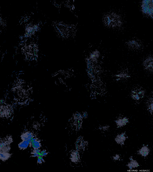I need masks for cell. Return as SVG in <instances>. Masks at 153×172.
Returning <instances> with one entry per match:
<instances>
[{
    "instance_id": "6da1fadb",
    "label": "cell",
    "mask_w": 153,
    "mask_h": 172,
    "mask_svg": "<svg viewBox=\"0 0 153 172\" xmlns=\"http://www.w3.org/2000/svg\"><path fill=\"white\" fill-rule=\"evenodd\" d=\"M104 22L107 25L112 27L120 26L122 24L121 17L116 14L108 15L105 17Z\"/></svg>"
},
{
    "instance_id": "7a4b0ae2",
    "label": "cell",
    "mask_w": 153,
    "mask_h": 172,
    "mask_svg": "<svg viewBox=\"0 0 153 172\" xmlns=\"http://www.w3.org/2000/svg\"><path fill=\"white\" fill-rule=\"evenodd\" d=\"M141 7L144 14L153 18V0H143Z\"/></svg>"
},
{
    "instance_id": "3957f363",
    "label": "cell",
    "mask_w": 153,
    "mask_h": 172,
    "mask_svg": "<svg viewBox=\"0 0 153 172\" xmlns=\"http://www.w3.org/2000/svg\"><path fill=\"white\" fill-rule=\"evenodd\" d=\"M144 68L148 71L153 72V57H149L146 58L143 62Z\"/></svg>"
},
{
    "instance_id": "277c9868",
    "label": "cell",
    "mask_w": 153,
    "mask_h": 172,
    "mask_svg": "<svg viewBox=\"0 0 153 172\" xmlns=\"http://www.w3.org/2000/svg\"><path fill=\"white\" fill-rule=\"evenodd\" d=\"M144 94V91L141 89H137L133 90L131 93L132 98L135 100H139L142 98Z\"/></svg>"
},
{
    "instance_id": "5b68a950",
    "label": "cell",
    "mask_w": 153,
    "mask_h": 172,
    "mask_svg": "<svg viewBox=\"0 0 153 172\" xmlns=\"http://www.w3.org/2000/svg\"><path fill=\"white\" fill-rule=\"evenodd\" d=\"M128 46L129 48L134 50H137L140 48L141 44L139 41L136 40H132L127 43Z\"/></svg>"
},
{
    "instance_id": "8992f818",
    "label": "cell",
    "mask_w": 153,
    "mask_h": 172,
    "mask_svg": "<svg viewBox=\"0 0 153 172\" xmlns=\"http://www.w3.org/2000/svg\"><path fill=\"white\" fill-rule=\"evenodd\" d=\"M149 152V149L147 146H143L138 151L139 153L142 156L144 157L148 155Z\"/></svg>"
},
{
    "instance_id": "52a82bcc",
    "label": "cell",
    "mask_w": 153,
    "mask_h": 172,
    "mask_svg": "<svg viewBox=\"0 0 153 172\" xmlns=\"http://www.w3.org/2000/svg\"><path fill=\"white\" fill-rule=\"evenodd\" d=\"M130 162H128L127 165V166L129 169L131 170L133 168H134L138 167L139 166V164L137 162L133 159L132 157L130 158Z\"/></svg>"
},
{
    "instance_id": "ba28073f",
    "label": "cell",
    "mask_w": 153,
    "mask_h": 172,
    "mask_svg": "<svg viewBox=\"0 0 153 172\" xmlns=\"http://www.w3.org/2000/svg\"><path fill=\"white\" fill-rule=\"evenodd\" d=\"M31 145L34 149H39L41 147L40 141L38 139L32 138L30 141Z\"/></svg>"
},
{
    "instance_id": "9c48e42d",
    "label": "cell",
    "mask_w": 153,
    "mask_h": 172,
    "mask_svg": "<svg viewBox=\"0 0 153 172\" xmlns=\"http://www.w3.org/2000/svg\"><path fill=\"white\" fill-rule=\"evenodd\" d=\"M116 122L118 126L121 127L126 125L128 122V120L126 117H124L117 120Z\"/></svg>"
},
{
    "instance_id": "30bf717a",
    "label": "cell",
    "mask_w": 153,
    "mask_h": 172,
    "mask_svg": "<svg viewBox=\"0 0 153 172\" xmlns=\"http://www.w3.org/2000/svg\"><path fill=\"white\" fill-rule=\"evenodd\" d=\"M126 138L125 134L124 133H123L117 136L115 138V140L118 143L123 144Z\"/></svg>"
},
{
    "instance_id": "8fae6325",
    "label": "cell",
    "mask_w": 153,
    "mask_h": 172,
    "mask_svg": "<svg viewBox=\"0 0 153 172\" xmlns=\"http://www.w3.org/2000/svg\"><path fill=\"white\" fill-rule=\"evenodd\" d=\"M21 139L22 140H30L33 137V134L30 132H26L22 134Z\"/></svg>"
},
{
    "instance_id": "7c38bea8",
    "label": "cell",
    "mask_w": 153,
    "mask_h": 172,
    "mask_svg": "<svg viewBox=\"0 0 153 172\" xmlns=\"http://www.w3.org/2000/svg\"><path fill=\"white\" fill-rule=\"evenodd\" d=\"M30 140H22L18 144L19 148L23 150L26 149L30 144Z\"/></svg>"
},
{
    "instance_id": "4fadbf2b",
    "label": "cell",
    "mask_w": 153,
    "mask_h": 172,
    "mask_svg": "<svg viewBox=\"0 0 153 172\" xmlns=\"http://www.w3.org/2000/svg\"><path fill=\"white\" fill-rule=\"evenodd\" d=\"M10 155L7 152H0V159L3 161L7 160L10 157Z\"/></svg>"
},
{
    "instance_id": "5bb4252c",
    "label": "cell",
    "mask_w": 153,
    "mask_h": 172,
    "mask_svg": "<svg viewBox=\"0 0 153 172\" xmlns=\"http://www.w3.org/2000/svg\"><path fill=\"white\" fill-rule=\"evenodd\" d=\"M100 56V53L97 51H95L93 52L90 56L91 59L95 60H97Z\"/></svg>"
},
{
    "instance_id": "9a60e30c",
    "label": "cell",
    "mask_w": 153,
    "mask_h": 172,
    "mask_svg": "<svg viewBox=\"0 0 153 172\" xmlns=\"http://www.w3.org/2000/svg\"><path fill=\"white\" fill-rule=\"evenodd\" d=\"M148 108L150 112L153 113V98H151L147 103Z\"/></svg>"
},
{
    "instance_id": "2e32d148",
    "label": "cell",
    "mask_w": 153,
    "mask_h": 172,
    "mask_svg": "<svg viewBox=\"0 0 153 172\" xmlns=\"http://www.w3.org/2000/svg\"><path fill=\"white\" fill-rule=\"evenodd\" d=\"M117 77L119 79H126L128 78L129 77L128 74L126 72H122L117 75Z\"/></svg>"
},
{
    "instance_id": "e0dca14e",
    "label": "cell",
    "mask_w": 153,
    "mask_h": 172,
    "mask_svg": "<svg viewBox=\"0 0 153 172\" xmlns=\"http://www.w3.org/2000/svg\"><path fill=\"white\" fill-rule=\"evenodd\" d=\"M71 159L73 162L78 161L79 157L77 153L75 151L73 152L71 155Z\"/></svg>"
},
{
    "instance_id": "ac0fdd59",
    "label": "cell",
    "mask_w": 153,
    "mask_h": 172,
    "mask_svg": "<svg viewBox=\"0 0 153 172\" xmlns=\"http://www.w3.org/2000/svg\"><path fill=\"white\" fill-rule=\"evenodd\" d=\"M120 156L118 155H116L114 157V159L115 160H117L119 159L120 158Z\"/></svg>"
},
{
    "instance_id": "d6986e66",
    "label": "cell",
    "mask_w": 153,
    "mask_h": 172,
    "mask_svg": "<svg viewBox=\"0 0 153 172\" xmlns=\"http://www.w3.org/2000/svg\"><path fill=\"white\" fill-rule=\"evenodd\" d=\"M23 37H24V36H20L19 37V39H23Z\"/></svg>"
},
{
    "instance_id": "ffe728a7",
    "label": "cell",
    "mask_w": 153,
    "mask_h": 172,
    "mask_svg": "<svg viewBox=\"0 0 153 172\" xmlns=\"http://www.w3.org/2000/svg\"><path fill=\"white\" fill-rule=\"evenodd\" d=\"M24 42H25V41H24V40L22 41L21 42V43H24Z\"/></svg>"
}]
</instances>
